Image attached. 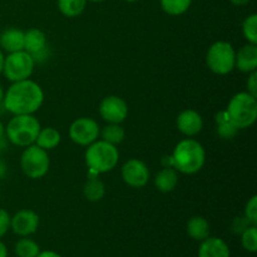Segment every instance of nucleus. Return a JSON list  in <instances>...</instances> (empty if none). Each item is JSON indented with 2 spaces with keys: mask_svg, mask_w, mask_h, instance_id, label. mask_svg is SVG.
<instances>
[{
  "mask_svg": "<svg viewBox=\"0 0 257 257\" xmlns=\"http://www.w3.org/2000/svg\"><path fill=\"white\" fill-rule=\"evenodd\" d=\"M44 102V93L34 80L14 82L4 93V108L14 115L34 114Z\"/></svg>",
  "mask_w": 257,
  "mask_h": 257,
  "instance_id": "1",
  "label": "nucleus"
},
{
  "mask_svg": "<svg viewBox=\"0 0 257 257\" xmlns=\"http://www.w3.org/2000/svg\"><path fill=\"white\" fill-rule=\"evenodd\" d=\"M171 158L173 168L177 172L193 175L205 166L206 151L200 142L192 138H186L176 146Z\"/></svg>",
  "mask_w": 257,
  "mask_h": 257,
  "instance_id": "2",
  "label": "nucleus"
},
{
  "mask_svg": "<svg viewBox=\"0 0 257 257\" xmlns=\"http://www.w3.org/2000/svg\"><path fill=\"white\" fill-rule=\"evenodd\" d=\"M119 161V152L117 146L105 141H95L88 146L85 151V163L90 173H107L114 170Z\"/></svg>",
  "mask_w": 257,
  "mask_h": 257,
  "instance_id": "3",
  "label": "nucleus"
},
{
  "mask_svg": "<svg viewBox=\"0 0 257 257\" xmlns=\"http://www.w3.org/2000/svg\"><path fill=\"white\" fill-rule=\"evenodd\" d=\"M40 123L33 114L14 115L5 128L8 141L18 147L34 145L40 131Z\"/></svg>",
  "mask_w": 257,
  "mask_h": 257,
  "instance_id": "4",
  "label": "nucleus"
},
{
  "mask_svg": "<svg viewBox=\"0 0 257 257\" xmlns=\"http://www.w3.org/2000/svg\"><path fill=\"white\" fill-rule=\"evenodd\" d=\"M228 117L231 122L238 128L245 130L251 127L257 118V99L247 92H241L231 98L227 105Z\"/></svg>",
  "mask_w": 257,
  "mask_h": 257,
  "instance_id": "5",
  "label": "nucleus"
},
{
  "mask_svg": "<svg viewBox=\"0 0 257 257\" xmlns=\"http://www.w3.org/2000/svg\"><path fill=\"white\" fill-rule=\"evenodd\" d=\"M236 50L228 42H216L208 48L206 63L211 72L226 75L235 69Z\"/></svg>",
  "mask_w": 257,
  "mask_h": 257,
  "instance_id": "6",
  "label": "nucleus"
},
{
  "mask_svg": "<svg viewBox=\"0 0 257 257\" xmlns=\"http://www.w3.org/2000/svg\"><path fill=\"white\" fill-rule=\"evenodd\" d=\"M20 167L24 175L33 180H39L44 177L50 167V160L48 151L38 147L37 145H30L25 147L20 157Z\"/></svg>",
  "mask_w": 257,
  "mask_h": 257,
  "instance_id": "7",
  "label": "nucleus"
},
{
  "mask_svg": "<svg viewBox=\"0 0 257 257\" xmlns=\"http://www.w3.org/2000/svg\"><path fill=\"white\" fill-rule=\"evenodd\" d=\"M35 63L32 55L25 50H19L15 53H9L4 59L3 73L10 82H20L29 79L34 72Z\"/></svg>",
  "mask_w": 257,
  "mask_h": 257,
  "instance_id": "8",
  "label": "nucleus"
},
{
  "mask_svg": "<svg viewBox=\"0 0 257 257\" xmlns=\"http://www.w3.org/2000/svg\"><path fill=\"white\" fill-rule=\"evenodd\" d=\"M99 125L92 118L82 117L75 119L69 127V137L75 145L88 147L99 137Z\"/></svg>",
  "mask_w": 257,
  "mask_h": 257,
  "instance_id": "9",
  "label": "nucleus"
},
{
  "mask_svg": "<svg viewBox=\"0 0 257 257\" xmlns=\"http://www.w3.org/2000/svg\"><path fill=\"white\" fill-rule=\"evenodd\" d=\"M99 114L105 122L120 124L128 115V105L123 98L118 95H108L100 102Z\"/></svg>",
  "mask_w": 257,
  "mask_h": 257,
  "instance_id": "10",
  "label": "nucleus"
},
{
  "mask_svg": "<svg viewBox=\"0 0 257 257\" xmlns=\"http://www.w3.org/2000/svg\"><path fill=\"white\" fill-rule=\"evenodd\" d=\"M150 176L147 165L137 158H131L122 167V178L130 187H145L150 181Z\"/></svg>",
  "mask_w": 257,
  "mask_h": 257,
  "instance_id": "11",
  "label": "nucleus"
},
{
  "mask_svg": "<svg viewBox=\"0 0 257 257\" xmlns=\"http://www.w3.org/2000/svg\"><path fill=\"white\" fill-rule=\"evenodd\" d=\"M39 227V216L32 210H20L10 220V228L15 235L28 237L37 232Z\"/></svg>",
  "mask_w": 257,
  "mask_h": 257,
  "instance_id": "12",
  "label": "nucleus"
},
{
  "mask_svg": "<svg viewBox=\"0 0 257 257\" xmlns=\"http://www.w3.org/2000/svg\"><path fill=\"white\" fill-rule=\"evenodd\" d=\"M177 128L186 137H193L197 136L203 128V119L197 110L186 109L178 114Z\"/></svg>",
  "mask_w": 257,
  "mask_h": 257,
  "instance_id": "13",
  "label": "nucleus"
},
{
  "mask_svg": "<svg viewBox=\"0 0 257 257\" xmlns=\"http://www.w3.org/2000/svg\"><path fill=\"white\" fill-rule=\"evenodd\" d=\"M235 68L242 73L256 72L257 69V44L247 43L236 52Z\"/></svg>",
  "mask_w": 257,
  "mask_h": 257,
  "instance_id": "14",
  "label": "nucleus"
},
{
  "mask_svg": "<svg viewBox=\"0 0 257 257\" xmlns=\"http://www.w3.org/2000/svg\"><path fill=\"white\" fill-rule=\"evenodd\" d=\"M231 251L227 243L218 237L205 238L201 241L198 257H230Z\"/></svg>",
  "mask_w": 257,
  "mask_h": 257,
  "instance_id": "15",
  "label": "nucleus"
},
{
  "mask_svg": "<svg viewBox=\"0 0 257 257\" xmlns=\"http://www.w3.org/2000/svg\"><path fill=\"white\" fill-rule=\"evenodd\" d=\"M0 47L7 53L24 50V32L17 28H9L0 34Z\"/></svg>",
  "mask_w": 257,
  "mask_h": 257,
  "instance_id": "16",
  "label": "nucleus"
},
{
  "mask_svg": "<svg viewBox=\"0 0 257 257\" xmlns=\"http://www.w3.org/2000/svg\"><path fill=\"white\" fill-rule=\"evenodd\" d=\"M48 47L47 35L40 29L33 28V29L24 32V50L30 55L45 50Z\"/></svg>",
  "mask_w": 257,
  "mask_h": 257,
  "instance_id": "17",
  "label": "nucleus"
},
{
  "mask_svg": "<svg viewBox=\"0 0 257 257\" xmlns=\"http://www.w3.org/2000/svg\"><path fill=\"white\" fill-rule=\"evenodd\" d=\"M178 183V172L173 167H163L155 177V186L163 193L172 192Z\"/></svg>",
  "mask_w": 257,
  "mask_h": 257,
  "instance_id": "18",
  "label": "nucleus"
},
{
  "mask_svg": "<svg viewBox=\"0 0 257 257\" xmlns=\"http://www.w3.org/2000/svg\"><path fill=\"white\" fill-rule=\"evenodd\" d=\"M83 195L90 202H98L105 195V186L95 173H88V180L83 187Z\"/></svg>",
  "mask_w": 257,
  "mask_h": 257,
  "instance_id": "19",
  "label": "nucleus"
},
{
  "mask_svg": "<svg viewBox=\"0 0 257 257\" xmlns=\"http://www.w3.org/2000/svg\"><path fill=\"white\" fill-rule=\"evenodd\" d=\"M188 236L196 241H203L210 236V223L202 216H193L186 226Z\"/></svg>",
  "mask_w": 257,
  "mask_h": 257,
  "instance_id": "20",
  "label": "nucleus"
},
{
  "mask_svg": "<svg viewBox=\"0 0 257 257\" xmlns=\"http://www.w3.org/2000/svg\"><path fill=\"white\" fill-rule=\"evenodd\" d=\"M60 140H62L60 133L58 132L55 128H40L37 140H35V145H37L38 147L43 148V150L50 151L54 150L55 147L59 146Z\"/></svg>",
  "mask_w": 257,
  "mask_h": 257,
  "instance_id": "21",
  "label": "nucleus"
},
{
  "mask_svg": "<svg viewBox=\"0 0 257 257\" xmlns=\"http://www.w3.org/2000/svg\"><path fill=\"white\" fill-rule=\"evenodd\" d=\"M216 125H217V128H216L217 135L223 140H231L237 135L238 128L231 122L226 110H222V112L216 114Z\"/></svg>",
  "mask_w": 257,
  "mask_h": 257,
  "instance_id": "22",
  "label": "nucleus"
},
{
  "mask_svg": "<svg viewBox=\"0 0 257 257\" xmlns=\"http://www.w3.org/2000/svg\"><path fill=\"white\" fill-rule=\"evenodd\" d=\"M99 135L102 136L103 141L110 143V145L117 146L124 141L125 131L120 124H117V123H109V124H107L102 131H100Z\"/></svg>",
  "mask_w": 257,
  "mask_h": 257,
  "instance_id": "23",
  "label": "nucleus"
},
{
  "mask_svg": "<svg viewBox=\"0 0 257 257\" xmlns=\"http://www.w3.org/2000/svg\"><path fill=\"white\" fill-rule=\"evenodd\" d=\"M87 7V0H58L59 12L67 18H75L82 14Z\"/></svg>",
  "mask_w": 257,
  "mask_h": 257,
  "instance_id": "24",
  "label": "nucleus"
},
{
  "mask_svg": "<svg viewBox=\"0 0 257 257\" xmlns=\"http://www.w3.org/2000/svg\"><path fill=\"white\" fill-rule=\"evenodd\" d=\"M39 252V245L32 238L23 237L15 243V253L18 257H37Z\"/></svg>",
  "mask_w": 257,
  "mask_h": 257,
  "instance_id": "25",
  "label": "nucleus"
},
{
  "mask_svg": "<svg viewBox=\"0 0 257 257\" xmlns=\"http://www.w3.org/2000/svg\"><path fill=\"white\" fill-rule=\"evenodd\" d=\"M191 3L192 0H161V7L168 15L178 17L190 9Z\"/></svg>",
  "mask_w": 257,
  "mask_h": 257,
  "instance_id": "26",
  "label": "nucleus"
},
{
  "mask_svg": "<svg viewBox=\"0 0 257 257\" xmlns=\"http://www.w3.org/2000/svg\"><path fill=\"white\" fill-rule=\"evenodd\" d=\"M242 34L247 43L257 44V15L251 14L243 20Z\"/></svg>",
  "mask_w": 257,
  "mask_h": 257,
  "instance_id": "27",
  "label": "nucleus"
},
{
  "mask_svg": "<svg viewBox=\"0 0 257 257\" xmlns=\"http://www.w3.org/2000/svg\"><path fill=\"white\" fill-rule=\"evenodd\" d=\"M241 243L242 247L248 252L257 251V227L255 225L250 226L241 233Z\"/></svg>",
  "mask_w": 257,
  "mask_h": 257,
  "instance_id": "28",
  "label": "nucleus"
},
{
  "mask_svg": "<svg viewBox=\"0 0 257 257\" xmlns=\"http://www.w3.org/2000/svg\"><path fill=\"white\" fill-rule=\"evenodd\" d=\"M245 216L252 225H257V196H252L245 207Z\"/></svg>",
  "mask_w": 257,
  "mask_h": 257,
  "instance_id": "29",
  "label": "nucleus"
},
{
  "mask_svg": "<svg viewBox=\"0 0 257 257\" xmlns=\"http://www.w3.org/2000/svg\"><path fill=\"white\" fill-rule=\"evenodd\" d=\"M250 226H252V223H251L245 216H241V217L233 218L232 223H231V231H232L233 235H241V233H242L246 228L250 227Z\"/></svg>",
  "mask_w": 257,
  "mask_h": 257,
  "instance_id": "30",
  "label": "nucleus"
},
{
  "mask_svg": "<svg viewBox=\"0 0 257 257\" xmlns=\"http://www.w3.org/2000/svg\"><path fill=\"white\" fill-rule=\"evenodd\" d=\"M10 220H12V217H10L9 213L0 208V237H3L9 231Z\"/></svg>",
  "mask_w": 257,
  "mask_h": 257,
  "instance_id": "31",
  "label": "nucleus"
},
{
  "mask_svg": "<svg viewBox=\"0 0 257 257\" xmlns=\"http://www.w3.org/2000/svg\"><path fill=\"white\" fill-rule=\"evenodd\" d=\"M247 93L253 97H257V72L250 73L247 78Z\"/></svg>",
  "mask_w": 257,
  "mask_h": 257,
  "instance_id": "32",
  "label": "nucleus"
},
{
  "mask_svg": "<svg viewBox=\"0 0 257 257\" xmlns=\"http://www.w3.org/2000/svg\"><path fill=\"white\" fill-rule=\"evenodd\" d=\"M8 138L7 135H5V127L2 122H0V152L4 151L5 148H8Z\"/></svg>",
  "mask_w": 257,
  "mask_h": 257,
  "instance_id": "33",
  "label": "nucleus"
},
{
  "mask_svg": "<svg viewBox=\"0 0 257 257\" xmlns=\"http://www.w3.org/2000/svg\"><path fill=\"white\" fill-rule=\"evenodd\" d=\"M37 257H62L59 255V253H57L55 251H40L39 255Z\"/></svg>",
  "mask_w": 257,
  "mask_h": 257,
  "instance_id": "34",
  "label": "nucleus"
},
{
  "mask_svg": "<svg viewBox=\"0 0 257 257\" xmlns=\"http://www.w3.org/2000/svg\"><path fill=\"white\" fill-rule=\"evenodd\" d=\"M5 175H7V165H5L4 161L0 158V180H3V178L5 177Z\"/></svg>",
  "mask_w": 257,
  "mask_h": 257,
  "instance_id": "35",
  "label": "nucleus"
},
{
  "mask_svg": "<svg viewBox=\"0 0 257 257\" xmlns=\"http://www.w3.org/2000/svg\"><path fill=\"white\" fill-rule=\"evenodd\" d=\"M230 2L232 3L233 5H236V7H245V5H247L251 0H230Z\"/></svg>",
  "mask_w": 257,
  "mask_h": 257,
  "instance_id": "36",
  "label": "nucleus"
},
{
  "mask_svg": "<svg viewBox=\"0 0 257 257\" xmlns=\"http://www.w3.org/2000/svg\"><path fill=\"white\" fill-rule=\"evenodd\" d=\"M0 257H8V250L7 246L0 241Z\"/></svg>",
  "mask_w": 257,
  "mask_h": 257,
  "instance_id": "37",
  "label": "nucleus"
},
{
  "mask_svg": "<svg viewBox=\"0 0 257 257\" xmlns=\"http://www.w3.org/2000/svg\"><path fill=\"white\" fill-rule=\"evenodd\" d=\"M4 59H5V57H4V54H3L2 49H0V74L3 73V67H4Z\"/></svg>",
  "mask_w": 257,
  "mask_h": 257,
  "instance_id": "38",
  "label": "nucleus"
},
{
  "mask_svg": "<svg viewBox=\"0 0 257 257\" xmlns=\"http://www.w3.org/2000/svg\"><path fill=\"white\" fill-rule=\"evenodd\" d=\"M3 99H4V89H3L2 84H0V103H3Z\"/></svg>",
  "mask_w": 257,
  "mask_h": 257,
  "instance_id": "39",
  "label": "nucleus"
},
{
  "mask_svg": "<svg viewBox=\"0 0 257 257\" xmlns=\"http://www.w3.org/2000/svg\"><path fill=\"white\" fill-rule=\"evenodd\" d=\"M87 2H92V3H102L104 0H87Z\"/></svg>",
  "mask_w": 257,
  "mask_h": 257,
  "instance_id": "40",
  "label": "nucleus"
},
{
  "mask_svg": "<svg viewBox=\"0 0 257 257\" xmlns=\"http://www.w3.org/2000/svg\"><path fill=\"white\" fill-rule=\"evenodd\" d=\"M124 2H128V3H133V2H138V0H124Z\"/></svg>",
  "mask_w": 257,
  "mask_h": 257,
  "instance_id": "41",
  "label": "nucleus"
}]
</instances>
